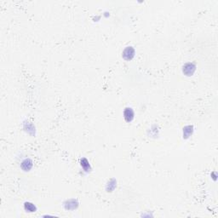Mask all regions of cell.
I'll list each match as a JSON object with an SVG mask.
<instances>
[{
    "label": "cell",
    "instance_id": "3",
    "mask_svg": "<svg viewBox=\"0 0 218 218\" xmlns=\"http://www.w3.org/2000/svg\"><path fill=\"white\" fill-rule=\"evenodd\" d=\"M134 117V113H133L131 108H126L124 111V119L127 122H131L133 119Z\"/></svg>",
    "mask_w": 218,
    "mask_h": 218
},
{
    "label": "cell",
    "instance_id": "1",
    "mask_svg": "<svg viewBox=\"0 0 218 218\" xmlns=\"http://www.w3.org/2000/svg\"><path fill=\"white\" fill-rule=\"evenodd\" d=\"M134 54H135V51L132 47H127L123 51V56L125 60H131L134 56Z\"/></svg>",
    "mask_w": 218,
    "mask_h": 218
},
{
    "label": "cell",
    "instance_id": "4",
    "mask_svg": "<svg viewBox=\"0 0 218 218\" xmlns=\"http://www.w3.org/2000/svg\"><path fill=\"white\" fill-rule=\"evenodd\" d=\"M25 209H26V210H28L29 212H33L36 210L35 206L31 203H26L25 204Z\"/></svg>",
    "mask_w": 218,
    "mask_h": 218
},
{
    "label": "cell",
    "instance_id": "2",
    "mask_svg": "<svg viewBox=\"0 0 218 218\" xmlns=\"http://www.w3.org/2000/svg\"><path fill=\"white\" fill-rule=\"evenodd\" d=\"M195 71V66L193 64H187L183 67V73H185L188 76H191Z\"/></svg>",
    "mask_w": 218,
    "mask_h": 218
}]
</instances>
